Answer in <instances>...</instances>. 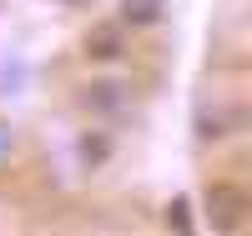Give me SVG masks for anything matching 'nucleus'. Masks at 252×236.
Wrapping results in <instances>:
<instances>
[{
	"label": "nucleus",
	"mask_w": 252,
	"mask_h": 236,
	"mask_svg": "<svg viewBox=\"0 0 252 236\" xmlns=\"http://www.w3.org/2000/svg\"><path fill=\"white\" fill-rule=\"evenodd\" d=\"M207 206H212V226L232 231V226L242 221V206H247V196H242L237 186H212V191H207Z\"/></svg>",
	"instance_id": "f257e3e1"
},
{
	"label": "nucleus",
	"mask_w": 252,
	"mask_h": 236,
	"mask_svg": "<svg viewBox=\"0 0 252 236\" xmlns=\"http://www.w3.org/2000/svg\"><path fill=\"white\" fill-rule=\"evenodd\" d=\"M86 51H91V55H101V60L116 55V30H96V35L86 40Z\"/></svg>",
	"instance_id": "f03ea898"
},
{
	"label": "nucleus",
	"mask_w": 252,
	"mask_h": 236,
	"mask_svg": "<svg viewBox=\"0 0 252 236\" xmlns=\"http://www.w3.org/2000/svg\"><path fill=\"white\" fill-rule=\"evenodd\" d=\"M126 15H136V20H152V15H157V0H126Z\"/></svg>",
	"instance_id": "7ed1b4c3"
}]
</instances>
